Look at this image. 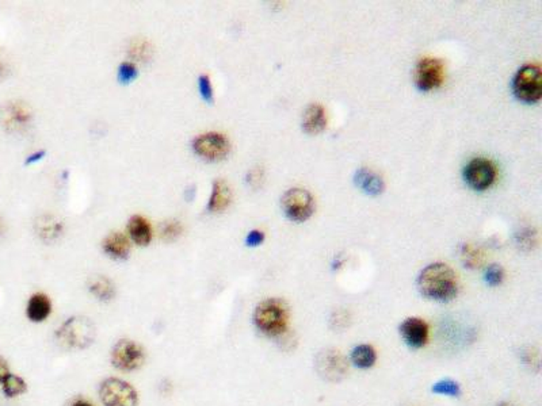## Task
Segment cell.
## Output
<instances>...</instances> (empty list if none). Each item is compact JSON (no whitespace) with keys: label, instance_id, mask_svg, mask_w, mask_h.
<instances>
[{"label":"cell","instance_id":"ffe728a7","mask_svg":"<svg viewBox=\"0 0 542 406\" xmlns=\"http://www.w3.org/2000/svg\"><path fill=\"white\" fill-rule=\"evenodd\" d=\"M350 361L357 368H372L377 362V351L370 344H359L352 349Z\"/></svg>","mask_w":542,"mask_h":406},{"label":"cell","instance_id":"ba28073f","mask_svg":"<svg viewBox=\"0 0 542 406\" xmlns=\"http://www.w3.org/2000/svg\"><path fill=\"white\" fill-rule=\"evenodd\" d=\"M113 366L121 371H136L146 362L143 347L131 339H121L114 344L110 353Z\"/></svg>","mask_w":542,"mask_h":406},{"label":"cell","instance_id":"4dcf8cb0","mask_svg":"<svg viewBox=\"0 0 542 406\" xmlns=\"http://www.w3.org/2000/svg\"><path fill=\"white\" fill-rule=\"evenodd\" d=\"M264 179V171L259 168H254L247 175V182L251 187H258Z\"/></svg>","mask_w":542,"mask_h":406},{"label":"cell","instance_id":"52a82bcc","mask_svg":"<svg viewBox=\"0 0 542 406\" xmlns=\"http://www.w3.org/2000/svg\"><path fill=\"white\" fill-rule=\"evenodd\" d=\"M281 206L285 216L294 222L307 221L315 212V199L308 190L294 189L288 190L282 198Z\"/></svg>","mask_w":542,"mask_h":406},{"label":"cell","instance_id":"e575fe53","mask_svg":"<svg viewBox=\"0 0 542 406\" xmlns=\"http://www.w3.org/2000/svg\"><path fill=\"white\" fill-rule=\"evenodd\" d=\"M71 406H92L88 401H85V400H77V401H75L74 404Z\"/></svg>","mask_w":542,"mask_h":406},{"label":"cell","instance_id":"5b68a950","mask_svg":"<svg viewBox=\"0 0 542 406\" xmlns=\"http://www.w3.org/2000/svg\"><path fill=\"white\" fill-rule=\"evenodd\" d=\"M513 92L516 99L525 103L540 101L542 94V75L538 65L528 64L519 68L513 79Z\"/></svg>","mask_w":542,"mask_h":406},{"label":"cell","instance_id":"4316f807","mask_svg":"<svg viewBox=\"0 0 542 406\" xmlns=\"http://www.w3.org/2000/svg\"><path fill=\"white\" fill-rule=\"evenodd\" d=\"M484 279H485V283H487L488 286L495 287V286L502 285V282H503V279H504V271H503V268H502L499 264H492V265H489V267L485 270Z\"/></svg>","mask_w":542,"mask_h":406},{"label":"cell","instance_id":"8fae6325","mask_svg":"<svg viewBox=\"0 0 542 406\" xmlns=\"http://www.w3.org/2000/svg\"><path fill=\"white\" fill-rule=\"evenodd\" d=\"M399 332L403 341L411 349H423L430 339L428 324L421 317H408L404 319L399 327Z\"/></svg>","mask_w":542,"mask_h":406},{"label":"cell","instance_id":"f546056e","mask_svg":"<svg viewBox=\"0 0 542 406\" xmlns=\"http://www.w3.org/2000/svg\"><path fill=\"white\" fill-rule=\"evenodd\" d=\"M264 233L259 229H252L246 236V246L247 247H259L264 241Z\"/></svg>","mask_w":542,"mask_h":406},{"label":"cell","instance_id":"83f0119b","mask_svg":"<svg viewBox=\"0 0 542 406\" xmlns=\"http://www.w3.org/2000/svg\"><path fill=\"white\" fill-rule=\"evenodd\" d=\"M151 52L152 49L146 41H139L131 48V56L136 61H146L147 58L151 57Z\"/></svg>","mask_w":542,"mask_h":406},{"label":"cell","instance_id":"7a4b0ae2","mask_svg":"<svg viewBox=\"0 0 542 406\" xmlns=\"http://www.w3.org/2000/svg\"><path fill=\"white\" fill-rule=\"evenodd\" d=\"M289 306L283 300L267 298L254 310V325L267 337H279L289 327Z\"/></svg>","mask_w":542,"mask_h":406},{"label":"cell","instance_id":"d6a6232c","mask_svg":"<svg viewBox=\"0 0 542 406\" xmlns=\"http://www.w3.org/2000/svg\"><path fill=\"white\" fill-rule=\"evenodd\" d=\"M10 374H11V373H10L9 363H7V361H6L3 356H0V385L3 383V380L9 377Z\"/></svg>","mask_w":542,"mask_h":406},{"label":"cell","instance_id":"cb8c5ba5","mask_svg":"<svg viewBox=\"0 0 542 406\" xmlns=\"http://www.w3.org/2000/svg\"><path fill=\"white\" fill-rule=\"evenodd\" d=\"M139 77V68L133 61H124L118 65L117 80L118 83L128 86L136 82Z\"/></svg>","mask_w":542,"mask_h":406},{"label":"cell","instance_id":"e0dca14e","mask_svg":"<svg viewBox=\"0 0 542 406\" xmlns=\"http://www.w3.org/2000/svg\"><path fill=\"white\" fill-rule=\"evenodd\" d=\"M354 182L359 189L369 195H379V194H381L384 187H385L381 176L367 170V168H359L355 172Z\"/></svg>","mask_w":542,"mask_h":406},{"label":"cell","instance_id":"9c48e42d","mask_svg":"<svg viewBox=\"0 0 542 406\" xmlns=\"http://www.w3.org/2000/svg\"><path fill=\"white\" fill-rule=\"evenodd\" d=\"M497 177V168L492 161L483 158L470 160L464 168V179L469 187L476 191H484L492 186Z\"/></svg>","mask_w":542,"mask_h":406},{"label":"cell","instance_id":"603a6c76","mask_svg":"<svg viewBox=\"0 0 542 406\" xmlns=\"http://www.w3.org/2000/svg\"><path fill=\"white\" fill-rule=\"evenodd\" d=\"M431 392L434 394H438V395H443V397H460L461 395V386L458 382H455V379H440L438 382H435L433 386H431Z\"/></svg>","mask_w":542,"mask_h":406},{"label":"cell","instance_id":"f1b7e54d","mask_svg":"<svg viewBox=\"0 0 542 406\" xmlns=\"http://www.w3.org/2000/svg\"><path fill=\"white\" fill-rule=\"evenodd\" d=\"M462 258H464V263L468 267H477L482 263L480 252L473 247H467L465 246L464 247V252H462Z\"/></svg>","mask_w":542,"mask_h":406},{"label":"cell","instance_id":"d4e9b609","mask_svg":"<svg viewBox=\"0 0 542 406\" xmlns=\"http://www.w3.org/2000/svg\"><path fill=\"white\" fill-rule=\"evenodd\" d=\"M183 232V225L178 219L163 221L159 226L161 237L164 241H174Z\"/></svg>","mask_w":542,"mask_h":406},{"label":"cell","instance_id":"9a60e30c","mask_svg":"<svg viewBox=\"0 0 542 406\" xmlns=\"http://www.w3.org/2000/svg\"><path fill=\"white\" fill-rule=\"evenodd\" d=\"M128 237L139 247H147L153 238V229L147 218L134 214L128 221Z\"/></svg>","mask_w":542,"mask_h":406},{"label":"cell","instance_id":"6da1fadb","mask_svg":"<svg viewBox=\"0 0 542 406\" xmlns=\"http://www.w3.org/2000/svg\"><path fill=\"white\" fill-rule=\"evenodd\" d=\"M416 285L423 297L437 302L455 300L460 287L455 270L445 263L428 264L421 271Z\"/></svg>","mask_w":542,"mask_h":406},{"label":"cell","instance_id":"7402d4cb","mask_svg":"<svg viewBox=\"0 0 542 406\" xmlns=\"http://www.w3.org/2000/svg\"><path fill=\"white\" fill-rule=\"evenodd\" d=\"M1 388H3L4 395L9 398H14V397H18V395L28 392L26 382L22 378L14 375V374H10L3 380Z\"/></svg>","mask_w":542,"mask_h":406},{"label":"cell","instance_id":"484cf974","mask_svg":"<svg viewBox=\"0 0 542 406\" xmlns=\"http://www.w3.org/2000/svg\"><path fill=\"white\" fill-rule=\"evenodd\" d=\"M197 88H198V94H200V98L202 101L207 103V104H212L215 102V88L212 84V80H210V76L206 75V73H201L197 79Z\"/></svg>","mask_w":542,"mask_h":406},{"label":"cell","instance_id":"836d02e7","mask_svg":"<svg viewBox=\"0 0 542 406\" xmlns=\"http://www.w3.org/2000/svg\"><path fill=\"white\" fill-rule=\"evenodd\" d=\"M195 194H197V190H195V186L193 185V186H189L188 189L185 190L183 197H185V199H186L188 202H193V201L195 199Z\"/></svg>","mask_w":542,"mask_h":406},{"label":"cell","instance_id":"ac0fdd59","mask_svg":"<svg viewBox=\"0 0 542 406\" xmlns=\"http://www.w3.org/2000/svg\"><path fill=\"white\" fill-rule=\"evenodd\" d=\"M327 126L325 111L320 104H310L303 116V129L308 134H318Z\"/></svg>","mask_w":542,"mask_h":406},{"label":"cell","instance_id":"d590c367","mask_svg":"<svg viewBox=\"0 0 542 406\" xmlns=\"http://www.w3.org/2000/svg\"><path fill=\"white\" fill-rule=\"evenodd\" d=\"M497 406H515L514 404H510V402H502V404H499V405Z\"/></svg>","mask_w":542,"mask_h":406},{"label":"cell","instance_id":"d6986e66","mask_svg":"<svg viewBox=\"0 0 542 406\" xmlns=\"http://www.w3.org/2000/svg\"><path fill=\"white\" fill-rule=\"evenodd\" d=\"M90 292L102 302H109L116 297V286L106 276L97 275L90 279L88 282Z\"/></svg>","mask_w":542,"mask_h":406},{"label":"cell","instance_id":"277c9868","mask_svg":"<svg viewBox=\"0 0 542 406\" xmlns=\"http://www.w3.org/2000/svg\"><path fill=\"white\" fill-rule=\"evenodd\" d=\"M229 138L219 131H207L198 134L191 141V149L195 156L209 163H217L227 159L231 153Z\"/></svg>","mask_w":542,"mask_h":406},{"label":"cell","instance_id":"2e32d148","mask_svg":"<svg viewBox=\"0 0 542 406\" xmlns=\"http://www.w3.org/2000/svg\"><path fill=\"white\" fill-rule=\"evenodd\" d=\"M52 313V301L44 292H36L29 298L26 316L31 322H44Z\"/></svg>","mask_w":542,"mask_h":406},{"label":"cell","instance_id":"8d00e7d4","mask_svg":"<svg viewBox=\"0 0 542 406\" xmlns=\"http://www.w3.org/2000/svg\"><path fill=\"white\" fill-rule=\"evenodd\" d=\"M3 231V225H1V221H0V233Z\"/></svg>","mask_w":542,"mask_h":406},{"label":"cell","instance_id":"8992f818","mask_svg":"<svg viewBox=\"0 0 542 406\" xmlns=\"http://www.w3.org/2000/svg\"><path fill=\"white\" fill-rule=\"evenodd\" d=\"M99 398L104 406H137L139 393L131 383L118 379L107 378L99 386Z\"/></svg>","mask_w":542,"mask_h":406},{"label":"cell","instance_id":"1f68e13d","mask_svg":"<svg viewBox=\"0 0 542 406\" xmlns=\"http://www.w3.org/2000/svg\"><path fill=\"white\" fill-rule=\"evenodd\" d=\"M45 156H46V152H45L44 149H41V150H36V152H33L31 155H29V156L26 158V160H25V165H34V164L40 163L41 160H44Z\"/></svg>","mask_w":542,"mask_h":406},{"label":"cell","instance_id":"3957f363","mask_svg":"<svg viewBox=\"0 0 542 406\" xmlns=\"http://www.w3.org/2000/svg\"><path fill=\"white\" fill-rule=\"evenodd\" d=\"M95 324L87 317H71L56 332V339L63 349L76 351L90 347L95 341Z\"/></svg>","mask_w":542,"mask_h":406},{"label":"cell","instance_id":"7c38bea8","mask_svg":"<svg viewBox=\"0 0 542 406\" xmlns=\"http://www.w3.org/2000/svg\"><path fill=\"white\" fill-rule=\"evenodd\" d=\"M132 241L126 234L121 232L109 233L102 241V251L113 260L124 261L129 259L132 251Z\"/></svg>","mask_w":542,"mask_h":406},{"label":"cell","instance_id":"4fadbf2b","mask_svg":"<svg viewBox=\"0 0 542 406\" xmlns=\"http://www.w3.org/2000/svg\"><path fill=\"white\" fill-rule=\"evenodd\" d=\"M234 194L231 186L224 179H216L212 183V191L206 203V210L209 213H220L229 207Z\"/></svg>","mask_w":542,"mask_h":406},{"label":"cell","instance_id":"44dd1931","mask_svg":"<svg viewBox=\"0 0 542 406\" xmlns=\"http://www.w3.org/2000/svg\"><path fill=\"white\" fill-rule=\"evenodd\" d=\"M36 228L45 241H53L63 234V222L53 216H43L36 222Z\"/></svg>","mask_w":542,"mask_h":406},{"label":"cell","instance_id":"30bf717a","mask_svg":"<svg viewBox=\"0 0 542 406\" xmlns=\"http://www.w3.org/2000/svg\"><path fill=\"white\" fill-rule=\"evenodd\" d=\"M445 79V65L440 58H422L415 70V84L421 91L440 87Z\"/></svg>","mask_w":542,"mask_h":406},{"label":"cell","instance_id":"5bb4252c","mask_svg":"<svg viewBox=\"0 0 542 406\" xmlns=\"http://www.w3.org/2000/svg\"><path fill=\"white\" fill-rule=\"evenodd\" d=\"M318 366L319 373L330 380H337L346 374V362L337 351H325V353L319 356Z\"/></svg>","mask_w":542,"mask_h":406}]
</instances>
